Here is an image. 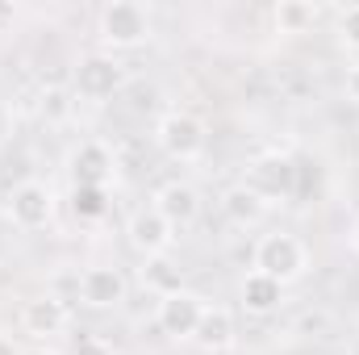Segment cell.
Wrapping results in <instances>:
<instances>
[{"label":"cell","mask_w":359,"mask_h":355,"mask_svg":"<svg viewBox=\"0 0 359 355\" xmlns=\"http://www.w3.org/2000/svg\"><path fill=\"white\" fill-rule=\"evenodd\" d=\"M142 284H147V288L155 293V301H159V297L184 288V272L176 267L172 255H151V260H142Z\"/></svg>","instance_id":"cell-15"},{"label":"cell","mask_w":359,"mask_h":355,"mask_svg":"<svg viewBox=\"0 0 359 355\" xmlns=\"http://www.w3.org/2000/svg\"><path fill=\"white\" fill-rule=\"evenodd\" d=\"M96 38L109 55L117 51H138L155 38V17L142 0H109L96 17Z\"/></svg>","instance_id":"cell-1"},{"label":"cell","mask_w":359,"mask_h":355,"mask_svg":"<svg viewBox=\"0 0 359 355\" xmlns=\"http://www.w3.org/2000/svg\"><path fill=\"white\" fill-rule=\"evenodd\" d=\"M55 209H59V196H55V188L46 180H21V184H13V192L4 201L8 222L17 230H25V234L46 230L55 222Z\"/></svg>","instance_id":"cell-4"},{"label":"cell","mask_w":359,"mask_h":355,"mask_svg":"<svg viewBox=\"0 0 359 355\" xmlns=\"http://www.w3.org/2000/svg\"><path fill=\"white\" fill-rule=\"evenodd\" d=\"M334 42L347 55H359V4H347L334 13Z\"/></svg>","instance_id":"cell-19"},{"label":"cell","mask_w":359,"mask_h":355,"mask_svg":"<svg viewBox=\"0 0 359 355\" xmlns=\"http://www.w3.org/2000/svg\"><path fill=\"white\" fill-rule=\"evenodd\" d=\"M151 205L172 222V230H188V226L201 217V192H196V184H188V180H168V184H159L155 196H151Z\"/></svg>","instance_id":"cell-10"},{"label":"cell","mask_w":359,"mask_h":355,"mask_svg":"<svg viewBox=\"0 0 359 355\" xmlns=\"http://www.w3.org/2000/svg\"><path fill=\"white\" fill-rule=\"evenodd\" d=\"M343 96H347V100L359 109V59L347 67V76H343Z\"/></svg>","instance_id":"cell-20"},{"label":"cell","mask_w":359,"mask_h":355,"mask_svg":"<svg viewBox=\"0 0 359 355\" xmlns=\"http://www.w3.org/2000/svg\"><path fill=\"white\" fill-rule=\"evenodd\" d=\"M126 88V63L109 51H92L84 59H76V72H72V92L80 100H113L117 92Z\"/></svg>","instance_id":"cell-5"},{"label":"cell","mask_w":359,"mask_h":355,"mask_svg":"<svg viewBox=\"0 0 359 355\" xmlns=\"http://www.w3.org/2000/svg\"><path fill=\"white\" fill-rule=\"evenodd\" d=\"M0 355H25V351L17 347V339H13V335H4V330H0Z\"/></svg>","instance_id":"cell-22"},{"label":"cell","mask_w":359,"mask_h":355,"mask_svg":"<svg viewBox=\"0 0 359 355\" xmlns=\"http://www.w3.org/2000/svg\"><path fill=\"white\" fill-rule=\"evenodd\" d=\"M13 130H17V113H13V105L0 100V147L13 138Z\"/></svg>","instance_id":"cell-21"},{"label":"cell","mask_w":359,"mask_h":355,"mask_svg":"<svg viewBox=\"0 0 359 355\" xmlns=\"http://www.w3.org/2000/svg\"><path fill=\"white\" fill-rule=\"evenodd\" d=\"M234 339H238L234 309H226V305H209V301H205V314H201V322H196L192 343H196L201 351L217 355V351H230V347H234Z\"/></svg>","instance_id":"cell-13"},{"label":"cell","mask_w":359,"mask_h":355,"mask_svg":"<svg viewBox=\"0 0 359 355\" xmlns=\"http://www.w3.org/2000/svg\"><path fill=\"white\" fill-rule=\"evenodd\" d=\"M351 247H355V251H359V217H355V222H351Z\"/></svg>","instance_id":"cell-24"},{"label":"cell","mask_w":359,"mask_h":355,"mask_svg":"<svg viewBox=\"0 0 359 355\" xmlns=\"http://www.w3.org/2000/svg\"><path fill=\"white\" fill-rule=\"evenodd\" d=\"M67 322H72V309H67V301H63L59 293H42V297L25 301V309H21V326H25L29 335H38V339L63 335Z\"/></svg>","instance_id":"cell-12"},{"label":"cell","mask_w":359,"mask_h":355,"mask_svg":"<svg viewBox=\"0 0 359 355\" xmlns=\"http://www.w3.org/2000/svg\"><path fill=\"white\" fill-rule=\"evenodd\" d=\"M72 209L80 222H100L109 213V188H72Z\"/></svg>","instance_id":"cell-18"},{"label":"cell","mask_w":359,"mask_h":355,"mask_svg":"<svg viewBox=\"0 0 359 355\" xmlns=\"http://www.w3.org/2000/svg\"><path fill=\"white\" fill-rule=\"evenodd\" d=\"M271 17H276V29H280V34L297 38V34H309V29H313L318 8H313L309 0H280V4L271 8Z\"/></svg>","instance_id":"cell-16"},{"label":"cell","mask_w":359,"mask_h":355,"mask_svg":"<svg viewBox=\"0 0 359 355\" xmlns=\"http://www.w3.org/2000/svg\"><path fill=\"white\" fill-rule=\"evenodd\" d=\"M25 355H59V351H55V347H29Z\"/></svg>","instance_id":"cell-23"},{"label":"cell","mask_w":359,"mask_h":355,"mask_svg":"<svg viewBox=\"0 0 359 355\" xmlns=\"http://www.w3.org/2000/svg\"><path fill=\"white\" fill-rule=\"evenodd\" d=\"M238 305H243V314H251V318H271V314L284 305V284L251 267V272L238 280Z\"/></svg>","instance_id":"cell-14"},{"label":"cell","mask_w":359,"mask_h":355,"mask_svg":"<svg viewBox=\"0 0 359 355\" xmlns=\"http://www.w3.org/2000/svg\"><path fill=\"white\" fill-rule=\"evenodd\" d=\"M67 172H72V188H109L117 180V155H113L109 142L84 138V142L72 147Z\"/></svg>","instance_id":"cell-6"},{"label":"cell","mask_w":359,"mask_h":355,"mask_svg":"<svg viewBox=\"0 0 359 355\" xmlns=\"http://www.w3.org/2000/svg\"><path fill=\"white\" fill-rule=\"evenodd\" d=\"M201 314H205V297L192 293V288H176V293L155 301V322L168 339H192Z\"/></svg>","instance_id":"cell-9"},{"label":"cell","mask_w":359,"mask_h":355,"mask_svg":"<svg viewBox=\"0 0 359 355\" xmlns=\"http://www.w3.org/2000/svg\"><path fill=\"white\" fill-rule=\"evenodd\" d=\"M126 293H130V284H126L121 267H113V264H92L76 276V297L88 309H121Z\"/></svg>","instance_id":"cell-7"},{"label":"cell","mask_w":359,"mask_h":355,"mask_svg":"<svg viewBox=\"0 0 359 355\" xmlns=\"http://www.w3.org/2000/svg\"><path fill=\"white\" fill-rule=\"evenodd\" d=\"M155 147L172 159V163H196L209 147V134H205V121L188 109H168L159 121H155Z\"/></svg>","instance_id":"cell-3"},{"label":"cell","mask_w":359,"mask_h":355,"mask_svg":"<svg viewBox=\"0 0 359 355\" xmlns=\"http://www.w3.org/2000/svg\"><path fill=\"white\" fill-rule=\"evenodd\" d=\"M126 239H130V247H134L142 260H151V255H172L176 230H172V222H168L155 205H142V209L130 213V222H126Z\"/></svg>","instance_id":"cell-8"},{"label":"cell","mask_w":359,"mask_h":355,"mask_svg":"<svg viewBox=\"0 0 359 355\" xmlns=\"http://www.w3.org/2000/svg\"><path fill=\"white\" fill-rule=\"evenodd\" d=\"M251 267L264 272V276H271V280H280V284L288 288L292 280H301V276L309 272V247H305L297 234H288V230H271V234H264V239L255 243Z\"/></svg>","instance_id":"cell-2"},{"label":"cell","mask_w":359,"mask_h":355,"mask_svg":"<svg viewBox=\"0 0 359 355\" xmlns=\"http://www.w3.org/2000/svg\"><path fill=\"white\" fill-rule=\"evenodd\" d=\"M222 213H226V222L230 226H238V230H255L264 217L271 213V196H264L255 184H230L226 192H222Z\"/></svg>","instance_id":"cell-11"},{"label":"cell","mask_w":359,"mask_h":355,"mask_svg":"<svg viewBox=\"0 0 359 355\" xmlns=\"http://www.w3.org/2000/svg\"><path fill=\"white\" fill-rule=\"evenodd\" d=\"M76 105H80V96L72 88H63V84H50V88H42V96H38V113L50 126H67L76 117Z\"/></svg>","instance_id":"cell-17"}]
</instances>
